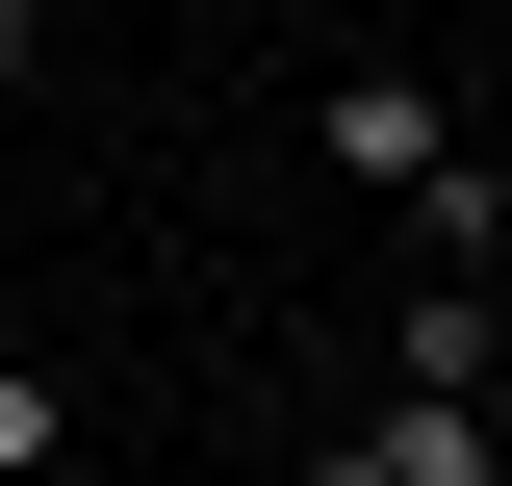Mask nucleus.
Instances as JSON below:
<instances>
[{"mask_svg": "<svg viewBox=\"0 0 512 486\" xmlns=\"http://www.w3.org/2000/svg\"><path fill=\"white\" fill-rule=\"evenodd\" d=\"M333 154H359V205H410L436 256H512V180L461 154V103H436V77H333Z\"/></svg>", "mask_w": 512, "mask_h": 486, "instance_id": "obj_1", "label": "nucleus"}, {"mask_svg": "<svg viewBox=\"0 0 512 486\" xmlns=\"http://www.w3.org/2000/svg\"><path fill=\"white\" fill-rule=\"evenodd\" d=\"M308 486H487V384H384V410L333 435Z\"/></svg>", "mask_w": 512, "mask_h": 486, "instance_id": "obj_2", "label": "nucleus"}, {"mask_svg": "<svg viewBox=\"0 0 512 486\" xmlns=\"http://www.w3.org/2000/svg\"><path fill=\"white\" fill-rule=\"evenodd\" d=\"M512 359V307H487V256H436V282L384 307V384H487Z\"/></svg>", "mask_w": 512, "mask_h": 486, "instance_id": "obj_3", "label": "nucleus"}, {"mask_svg": "<svg viewBox=\"0 0 512 486\" xmlns=\"http://www.w3.org/2000/svg\"><path fill=\"white\" fill-rule=\"evenodd\" d=\"M52 461H77V384H52V359H0V486H52Z\"/></svg>", "mask_w": 512, "mask_h": 486, "instance_id": "obj_4", "label": "nucleus"}, {"mask_svg": "<svg viewBox=\"0 0 512 486\" xmlns=\"http://www.w3.org/2000/svg\"><path fill=\"white\" fill-rule=\"evenodd\" d=\"M0 103H26V0H0Z\"/></svg>", "mask_w": 512, "mask_h": 486, "instance_id": "obj_5", "label": "nucleus"}]
</instances>
